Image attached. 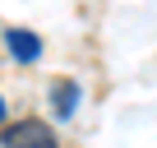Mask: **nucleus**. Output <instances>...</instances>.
Wrapping results in <instances>:
<instances>
[{
  "mask_svg": "<svg viewBox=\"0 0 157 148\" xmlns=\"http://www.w3.org/2000/svg\"><path fill=\"white\" fill-rule=\"evenodd\" d=\"M5 46H10V56L23 60V65H33V60L42 56V42H37V33H28V28H5Z\"/></svg>",
  "mask_w": 157,
  "mask_h": 148,
  "instance_id": "f03ea898",
  "label": "nucleus"
},
{
  "mask_svg": "<svg viewBox=\"0 0 157 148\" xmlns=\"http://www.w3.org/2000/svg\"><path fill=\"white\" fill-rule=\"evenodd\" d=\"M74 107H78V84H69V79H65V84H56V116H60V120H69V116H74Z\"/></svg>",
  "mask_w": 157,
  "mask_h": 148,
  "instance_id": "7ed1b4c3",
  "label": "nucleus"
},
{
  "mask_svg": "<svg viewBox=\"0 0 157 148\" xmlns=\"http://www.w3.org/2000/svg\"><path fill=\"white\" fill-rule=\"evenodd\" d=\"M0 148H56V130L46 120L28 116V120H14L0 130Z\"/></svg>",
  "mask_w": 157,
  "mask_h": 148,
  "instance_id": "f257e3e1",
  "label": "nucleus"
},
{
  "mask_svg": "<svg viewBox=\"0 0 157 148\" xmlns=\"http://www.w3.org/2000/svg\"><path fill=\"white\" fill-rule=\"evenodd\" d=\"M0 125H5V102H0Z\"/></svg>",
  "mask_w": 157,
  "mask_h": 148,
  "instance_id": "20e7f679",
  "label": "nucleus"
}]
</instances>
